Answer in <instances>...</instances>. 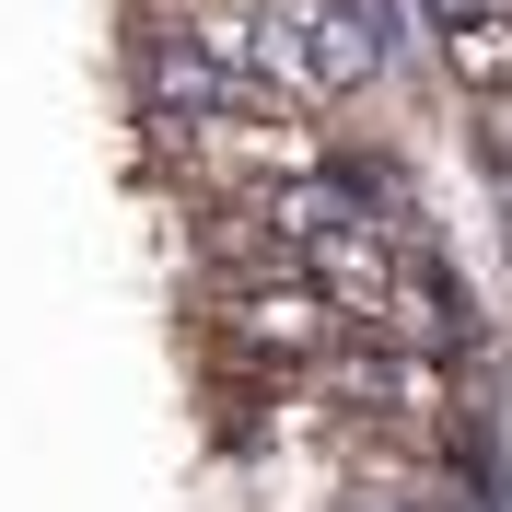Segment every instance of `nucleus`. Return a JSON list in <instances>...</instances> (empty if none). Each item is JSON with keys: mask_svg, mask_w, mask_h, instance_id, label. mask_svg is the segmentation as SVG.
Wrapping results in <instances>:
<instances>
[{"mask_svg": "<svg viewBox=\"0 0 512 512\" xmlns=\"http://www.w3.org/2000/svg\"><path fill=\"white\" fill-rule=\"evenodd\" d=\"M210 326H222V338L256 361V373H315V361L350 338V315H338V303H326L303 268H256V280H222V291H210Z\"/></svg>", "mask_w": 512, "mask_h": 512, "instance_id": "f257e3e1", "label": "nucleus"}, {"mask_svg": "<svg viewBox=\"0 0 512 512\" xmlns=\"http://www.w3.org/2000/svg\"><path fill=\"white\" fill-rule=\"evenodd\" d=\"M431 24H443V82H454V94H501V82H512V12L454 0V12H431Z\"/></svg>", "mask_w": 512, "mask_h": 512, "instance_id": "f03ea898", "label": "nucleus"}, {"mask_svg": "<svg viewBox=\"0 0 512 512\" xmlns=\"http://www.w3.org/2000/svg\"><path fill=\"white\" fill-rule=\"evenodd\" d=\"M466 117H478L489 163H501V175H512V82H501V94H466Z\"/></svg>", "mask_w": 512, "mask_h": 512, "instance_id": "7ed1b4c3", "label": "nucleus"}, {"mask_svg": "<svg viewBox=\"0 0 512 512\" xmlns=\"http://www.w3.org/2000/svg\"><path fill=\"white\" fill-rule=\"evenodd\" d=\"M408 512H489V501H466V489H454V478H431V489H419Z\"/></svg>", "mask_w": 512, "mask_h": 512, "instance_id": "20e7f679", "label": "nucleus"}]
</instances>
